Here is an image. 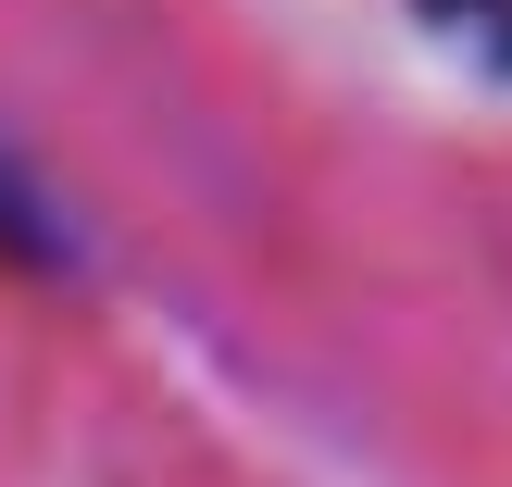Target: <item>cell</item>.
Listing matches in <instances>:
<instances>
[{
    "instance_id": "6da1fadb",
    "label": "cell",
    "mask_w": 512,
    "mask_h": 487,
    "mask_svg": "<svg viewBox=\"0 0 512 487\" xmlns=\"http://www.w3.org/2000/svg\"><path fill=\"white\" fill-rule=\"evenodd\" d=\"M0 275L13 288H75L88 275V213L63 200V175L25 138H0Z\"/></svg>"
}]
</instances>
